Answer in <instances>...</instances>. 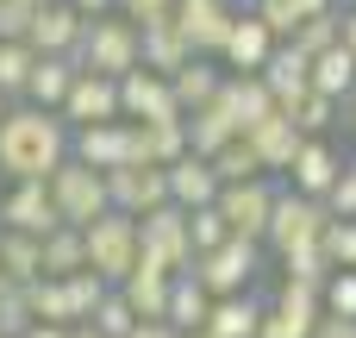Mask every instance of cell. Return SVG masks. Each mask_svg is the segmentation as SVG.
I'll use <instances>...</instances> for the list:
<instances>
[{
	"label": "cell",
	"instance_id": "obj_1",
	"mask_svg": "<svg viewBox=\"0 0 356 338\" xmlns=\"http://www.w3.org/2000/svg\"><path fill=\"white\" fill-rule=\"evenodd\" d=\"M69 157H75V125L50 107L13 100V113L0 119V176L6 182H50Z\"/></svg>",
	"mask_w": 356,
	"mask_h": 338
},
{
	"label": "cell",
	"instance_id": "obj_2",
	"mask_svg": "<svg viewBox=\"0 0 356 338\" xmlns=\"http://www.w3.org/2000/svg\"><path fill=\"white\" fill-rule=\"evenodd\" d=\"M81 69H100V75H131V69H144V31H138V19H125V13H100V19H88V38H81Z\"/></svg>",
	"mask_w": 356,
	"mask_h": 338
},
{
	"label": "cell",
	"instance_id": "obj_3",
	"mask_svg": "<svg viewBox=\"0 0 356 338\" xmlns=\"http://www.w3.org/2000/svg\"><path fill=\"white\" fill-rule=\"evenodd\" d=\"M81 232H88V270H94V276H106L113 289L144 263V232H138V220H131V213H119V207H113V213H100L94 226H81Z\"/></svg>",
	"mask_w": 356,
	"mask_h": 338
},
{
	"label": "cell",
	"instance_id": "obj_4",
	"mask_svg": "<svg viewBox=\"0 0 356 338\" xmlns=\"http://www.w3.org/2000/svg\"><path fill=\"white\" fill-rule=\"evenodd\" d=\"M325 226H332V207L282 182V194H275V220H269L263 245H269V257H288V251H300V245H319Z\"/></svg>",
	"mask_w": 356,
	"mask_h": 338
},
{
	"label": "cell",
	"instance_id": "obj_5",
	"mask_svg": "<svg viewBox=\"0 0 356 338\" xmlns=\"http://www.w3.org/2000/svg\"><path fill=\"white\" fill-rule=\"evenodd\" d=\"M263 257H269V245H257V238H225L219 251H207L200 263H194V276H200V289L219 301V295H250V282L263 276Z\"/></svg>",
	"mask_w": 356,
	"mask_h": 338
},
{
	"label": "cell",
	"instance_id": "obj_6",
	"mask_svg": "<svg viewBox=\"0 0 356 338\" xmlns=\"http://www.w3.org/2000/svg\"><path fill=\"white\" fill-rule=\"evenodd\" d=\"M50 194H56V207H63L69 226H94L100 213H113L106 169H94V163H81V157H69V163L50 176Z\"/></svg>",
	"mask_w": 356,
	"mask_h": 338
},
{
	"label": "cell",
	"instance_id": "obj_7",
	"mask_svg": "<svg viewBox=\"0 0 356 338\" xmlns=\"http://www.w3.org/2000/svg\"><path fill=\"white\" fill-rule=\"evenodd\" d=\"M138 232H144V257L156 263V270H169V276H188L194 263H200V251H194V232H188V207H156V213H144L138 220Z\"/></svg>",
	"mask_w": 356,
	"mask_h": 338
},
{
	"label": "cell",
	"instance_id": "obj_8",
	"mask_svg": "<svg viewBox=\"0 0 356 338\" xmlns=\"http://www.w3.org/2000/svg\"><path fill=\"white\" fill-rule=\"evenodd\" d=\"M275 194H282L275 176L225 182V188H219V213H225V226H232L238 238H257V245H263V232H269V220H275Z\"/></svg>",
	"mask_w": 356,
	"mask_h": 338
},
{
	"label": "cell",
	"instance_id": "obj_9",
	"mask_svg": "<svg viewBox=\"0 0 356 338\" xmlns=\"http://www.w3.org/2000/svg\"><path fill=\"white\" fill-rule=\"evenodd\" d=\"M0 226H6V232H31V238H50V232L69 226V220H63L50 182H6V188H0Z\"/></svg>",
	"mask_w": 356,
	"mask_h": 338
},
{
	"label": "cell",
	"instance_id": "obj_10",
	"mask_svg": "<svg viewBox=\"0 0 356 338\" xmlns=\"http://www.w3.org/2000/svg\"><path fill=\"white\" fill-rule=\"evenodd\" d=\"M106 188H113V207L144 220L156 207H169V169L156 163H125V169H106Z\"/></svg>",
	"mask_w": 356,
	"mask_h": 338
},
{
	"label": "cell",
	"instance_id": "obj_11",
	"mask_svg": "<svg viewBox=\"0 0 356 338\" xmlns=\"http://www.w3.org/2000/svg\"><path fill=\"white\" fill-rule=\"evenodd\" d=\"M138 31H144V69H156V75H175V69H188V63L200 56V50H194V38L181 31L175 6H169V13L138 19Z\"/></svg>",
	"mask_w": 356,
	"mask_h": 338
},
{
	"label": "cell",
	"instance_id": "obj_12",
	"mask_svg": "<svg viewBox=\"0 0 356 338\" xmlns=\"http://www.w3.org/2000/svg\"><path fill=\"white\" fill-rule=\"evenodd\" d=\"M63 119L81 132V125H106V119H125V107H119V82L113 75H100V69H81L75 75V88H69V100H63Z\"/></svg>",
	"mask_w": 356,
	"mask_h": 338
},
{
	"label": "cell",
	"instance_id": "obj_13",
	"mask_svg": "<svg viewBox=\"0 0 356 338\" xmlns=\"http://www.w3.org/2000/svg\"><path fill=\"white\" fill-rule=\"evenodd\" d=\"M119 107H125V119H188L181 100H175V82L156 75V69L119 75Z\"/></svg>",
	"mask_w": 356,
	"mask_h": 338
},
{
	"label": "cell",
	"instance_id": "obj_14",
	"mask_svg": "<svg viewBox=\"0 0 356 338\" xmlns=\"http://www.w3.org/2000/svg\"><path fill=\"white\" fill-rule=\"evenodd\" d=\"M238 13H244L238 0H175V19H181V31L194 38L200 56H219V50H225Z\"/></svg>",
	"mask_w": 356,
	"mask_h": 338
},
{
	"label": "cell",
	"instance_id": "obj_15",
	"mask_svg": "<svg viewBox=\"0 0 356 338\" xmlns=\"http://www.w3.org/2000/svg\"><path fill=\"white\" fill-rule=\"evenodd\" d=\"M275 50H282V38H275L257 13L244 6V13H238V25H232V38H225V50H219V63H225L232 75H257Z\"/></svg>",
	"mask_w": 356,
	"mask_h": 338
},
{
	"label": "cell",
	"instance_id": "obj_16",
	"mask_svg": "<svg viewBox=\"0 0 356 338\" xmlns=\"http://www.w3.org/2000/svg\"><path fill=\"white\" fill-rule=\"evenodd\" d=\"M344 163H350V157H338V144H332V138H307V144H300V157H294V169H288L282 182H288V188H300V194H313V201H325V194H332V182L344 176Z\"/></svg>",
	"mask_w": 356,
	"mask_h": 338
},
{
	"label": "cell",
	"instance_id": "obj_17",
	"mask_svg": "<svg viewBox=\"0 0 356 338\" xmlns=\"http://www.w3.org/2000/svg\"><path fill=\"white\" fill-rule=\"evenodd\" d=\"M81 38H88V13L69 6V0H44V13H38V25H31V44H38L44 56H75Z\"/></svg>",
	"mask_w": 356,
	"mask_h": 338
},
{
	"label": "cell",
	"instance_id": "obj_18",
	"mask_svg": "<svg viewBox=\"0 0 356 338\" xmlns=\"http://www.w3.org/2000/svg\"><path fill=\"white\" fill-rule=\"evenodd\" d=\"M257 75H263V82H269V94L282 100V113H288V107H300V100L313 94V56H307L300 44H282Z\"/></svg>",
	"mask_w": 356,
	"mask_h": 338
},
{
	"label": "cell",
	"instance_id": "obj_19",
	"mask_svg": "<svg viewBox=\"0 0 356 338\" xmlns=\"http://www.w3.org/2000/svg\"><path fill=\"white\" fill-rule=\"evenodd\" d=\"M75 157L94 163V169H125V163H138V151H131V119L81 125V132H75Z\"/></svg>",
	"mask_w": 356,
	"mask_h": 338
},
{
	"label": "cell",
	"instance_id": "obj_20",
	"mask_svg": "<svg viewBox=\"0 0 356 338\" xmlns=\"http://www.w3.org/2000/svg\"><path fill=\"white\" fill-rule=\"evenodd\" d=\"M131 151H138V163H156V169L181 163L194 151L188 144V119H131Z\"/></svg>",
	"mask_w": 356,
	"mask_h": 338
},
{
	"label": "cell",
	"instance_id": "obj_21",
	"mask_svg": "<svg viewBox=\"0 0 356 338\" xmlns=\"http://www.w3.org/2000/svg\"><path fill=\"white\" fill-rule=\"evenodd\" d=\"M219 107L238 119V132H257L269 113H282V100L269 94V82H263V75H225V88H219Z\"/></svg>",
	"mask_w": 356,
	"mask_h": 338
},
{
	"label": "cell",
	"instance_id": "obj_22",
	"mask_svg": "<svg viewBox=\"0 0 356 338\" xmlns=\"http://www.w3.org/2000/svg\"><path fill=\"white\" fill-rule=\"evenodd\" d=\"M244 138H250V151L263 157V169H269V176H288V169H294V157H300V144H307V132H300L288 113H269V119H263L257 132H244Z\"/></svg>",
	"mask_w": 356,
	"mask_h": 338
},
{
	"label": "cell",
	"instance_id": "obj_23",
	"mask_svg": "<svg viewBox=\"0 0 356 338\" xmlns=\"http://www.w3.org/2000/svg\"><path fill=\"white\" fill-rule=\"evenodd\" d=\"M219 169H213V157H181V163H169V201L175 207H188V213H200V207H213L219 201Z\"/></svg>",
	"mask_w": 356,
	"mask_h": 338
},
{
	"label": "cell",
	"instance_id": "obj_24",
	"mask_svg": "<svg viewBox=\"0 0 356 338\" xmlns=\"http://www.w3.org/2000/svg\"><path fill=\"white\" fill-rule=\"evenodd\" d=\"M225 63L219 56H194L188 69H175L169 82H175V100H181V113H200V107H213L219 100V88H225Z\"/></svg>",
	"mask_w": 356,
	"mask_h": 338
},
{
	"label": "cell",
	"instance_id": "obj_25",
	"mask_svg": "<svg viewBox=\"0 0 356 338\" xmlns=\"http://www.w3.org/2000/svg\"><path fill=\"white\" fill-rule=\"evenodd\" d=\"M119 289H125V301L138 307V320H169V289H175V276H169V270H156L150 257H144Z\"/></svg>",
	"mask_w": 356,
	"mask_h": 338
},
{
	"label": "cell",
	"instance_id": "obj_26",
	"mask_svg": "<svg viewBox=\"0 0 356 338\" xmlns=\"http://www.w3.org/2000/svg\"><path fill=\"white\" fill-rule=\"evenodd\" d=\"M263 307L269 301H257V295H219L213 314H207V332L213 338H257L263 332Z\"/></svg>",
	"mask_w": 356,
	"mask_h": 338
},
{
	"label": "cell",
	"instance_id": "obj_27",
	"mask_svg": "<svg viewBox=\"0 0 356 338\" xmlns=\"http://www.w3.org/2000/svg\"><path fill=\"white\" fill-rule=\"evenodd\" d=\"M75 75H81V56H38V75H31L25 100H31V107H50V113H63V100H69Z\"/></svg>",
	"mask_w": 356,
	"mask_h": 338
},
{
	"label": "cell",
	"instance_id": "obj_28",
	"mask_svg": "<svg viewBox=\"0 0 356 338\" xmlns=\"http://www.w3.org/2000/svg\"><path fill=\"white\" fill-rule=\"evenodd\" d=\"M0 276L19 282V289L44 282V238H31V232H6V226H0Z\"/></svg>",
	"mask_w": 356,
	"mask_h": 338
},
{
	"label": "cell",
	"instance_id": "obj_29",
	"mask_svg": "<svg viewBox=\"0 0 356 338\" xmlns=\"http://www.w3.org/2000/svg\"><path fill=\"white\" fill-rule=\"evenodd\" d=\"M244 132H238V119L213 100V107H200V113H188V144H194V157H219L225 144H238Z\"/></svg>",
	"mask_w": 356,
	"mask_h": 338
},
{
	"label": "cell",
	"instance_id": "obj_30",
	"mask_svg": "<svg viewBox=\"0 0 356 338\" xmlns=\"http://www.w3.org/2000/svg\"><path fill=\"white\" fill-rule=\"evenodd\" d=\"M313 94H325V100H338V107L356 100V56L344 44L325 50V56H313Z\"/></svg>",
	"mask_w": 356,
	"mask_h": 338
},
{
	"label": "cell",
	"instance_id": "obj_31",
	"mask_svg": "<svg viewBox=\"0 0 356 338\" xmlns=\"http://www.w3.org/2000/svg\"><path fill=\"white\" fill-rule=\"evenodd\" d=\"M38 44L31 38H0V94L6 100H25V88H31V75H38Z\"/></svg>",
	"mask_w": 356,
	"mask_h": 338
},
{
	"label": "cell",
	"instance_id": "obj_32",
	"mask_svg": "<svg viewBox=\"0 0 356 338\" xmlns=\"http://www.w3.org/2000/svg\"><path fill=\"white\" fill-rule=\"evenodd\" d=\"M207 314H213V295L200 289V276H194V270H188V276H175V289H169V326L200 332V326H207Z\"/></svg>",
	"mask_w": 356,
	"mask_h": 338
},
{
	"label": "cell",
	"instance_id": "obj_33",
	"mask_svg": "<svg viewBox=\"0 0 356 338\" xmlns=\"http://www.w3.org/2000/svg\"><path fill=\"white\" fill-rule=\"evenodd\" d=\"M88 270V232L81 226H56L44 238V276H75Z\"/></svg>",
	"mask_w": 356,
	"mask_h": 338
},
{
	"label": "cell",
	"instance_id": "obj_34",
	"mask_svg": "<svg viewBox=\"0 0 356 338\" xmlns=\"http://www.w3.org/2000/svg\"><path fill=\"white\" fill-rule=\"evenodd\" d=\"M31 326H38V307H31V289L6 282V289H0V338H25Z\"/></svg>",
	"mask_w": 356,
	"mask_h": 338
},
{
	"label": "cell",
	"instance_id": "obj_35",
	"mask_svg": "<svg viewBox=\"0 0 356 338\" xmlns=\"http://www.w3.org/2000/svg\"><path fill=\"white\" fill-rule=\"evenodd\" d=\"M294 44H300L307 56H325V50H338V44H344V6H338V13H319V19H307V25L294 31Z\"/></svg>",
	"mask_w": 356,
	"mask_h": 338
},
{
	"label": "cell",
	"instance_id": "obj_36",
	"mask_svg": "<svg viewBox=\"0 0 356 338\" xmlns=\"http://www.w3.org/2000/svg\"><path fill=\"white\" fill-rule=\"evenodd\" d=\"M244 6H250V13H257V19H263V25H269V31L282 38V44H294V31L307 25L300 0H244Z\"/></svg>",
	"mask_w": 356,
	"mask_h": 338
},
{
	"label": "cell",
	"instance_id": "obj_37",
	"mask_svg": "<svg viewBox=\"0 0 356 338\" xmlns=\"http://www.w3.org/2000/svg\"><path fill=\"white\" fill-rule=\"evenodd\" d=\"M213 169H219V182H250V176H269V169H263V157L250 151V138L225 144V151L213 157Z\"/></svg>",
	"mask_w": 356,
	"mask_h": 338
},
{
	"label": "cell",
	"instance_id": "obj_38",
	"mask_svg": "<svg viewBox=\"0 0 356 338\" xmlns=\"http://www.w3.org/2000/svg\"><path fill=\"white\" fill-rule=\"evenodd\" d=\"M94 332H106V338H131V332H138V307L125 301V289H113V295L100 301V314H94Z\"/></svg>",
	"mask_w": 356,
	"mask_h": 338
},
{
	"label": "cell",
	"instance_id": "obj_39",
	"mask_svg": "<svg viewBox=\"0 0 356 338\" xmlns=\"http://www.w3.org/2000/svg\"><path fill=\"white\" fill-rule=\"evenodd\" d=\"M338 113H344V107H338V100H325V94H307L300 107H288V119H294V125H300L307 138H325Z\"/></svg>",
	"mask_w": 356,
	"mask_h": 338
},
{
	"label": "cell",
	"instance_id": "obj_40",
	"mask_svg": "<svg viewBox=\"0 0 356 338\" xmlns=\"http://www.w3.org/2000/svg\"><path fill=\"white\" fill-rule=\"evenodd\" d=\"M188 232H194V251H200V257H207V251H219L225 238H238V232L225 226L219 201H213V207H200V213H188Z\"/></svg>",
	"mask_w": 356,
	"mask_h": 338
},
{
	"label": "cell",
	"instance_id": "obj_41",
	"mask_svg": "<svg viewBox=\"0 0 356 338\" xmlns=\"http://www.w3.org/2000/svg\"><path fill=\"white\" fill-rule=\"evenodd\" d=\"M319 245H325V257H332L338 270H356V220H332Z\"/></svg>",
	"mask_w": 356,
	"mask_h": 338
},
{
	"label": "cell",
	"instance_id": "obj_42",
	"mask_svg": "<svg viewBox=\"0 0 356 338\" xmlns=\"http://www.w3.org/2000/svg\"><path fill=\"white\" fill-rule=\"evenodd\" d=\"M44 0H0V38H31Z\"/></svg>",
	"mask_w": 356,
	"mask_h": 338
},
{
	"label": "cell",
	"instance_id": "obj_43",
	"mask_svg": "<svg viewBox=\"0 0 356 338\" xmlns=\"http://www.w3.org/2000/svg\"><path fill=\"white\" fill-rule=\"evenodd\" d=\"M325 314H344V320H356V270H338V276L325 282Z\"/></svg>",
	"mask_w": 356,
	"mask_h": 338
},
{
	"label": "cell",
	"instance_id": "obj_44",
	"mask_svg": "<svg viewBox=\"0 0 356 338\" xmlns=\"http://www.w3.org/2000/svg\"><path fill=\"white\" fill-rule=\"evenodd\" d=\"M325 207H332V220H356V157L344 163V176L332 182V194H325Z\"/></svg>",
	"mask_w": 356,
	"mask_h": 338
},
{
	"label": "cell",
	"instance_id": "obj_45",
	"mask_svg": "<svg viewBox=\"0 0 356 338\" xmlns=\"http://www.w3.org/2000/svg\"><path fill=\"white\" fill-rule=\"evenodd\" d=\"M313 338H356V320H344V314H319Z\"/></svg>",
	"mask_w": 356,
	"mask_h": 338
},
{
	"label": "cell",
	"instance_id": "obj_46",
	"mask_svg": "<svg viewBox=\"0 0 356 338\" xmlns=\"http://www.w3.org/2000/svg\"><path fill=\"white\" fill-rule=\"evenodd\" d=\"M175 0H119V13L125 19H150V13H169Z\"/></svg>",
	"mask_w": 356,
	"mask_h": 338
},
{
	"label": "cell",
	"instance_id": "obj_47",
	"mask_svg": "<svg viewBox=\"0 0 356 338\" xmlns=\"http://www.w3.org/2000/svg\"><path fill=\"white\" fill-rule=\"evenodd\" d=\"M131 338H181V326H169V320H138Z\"/></svg>",
	"mask_w": 356,
	"mask_h": 338
},
{
	"label": "cell",
	"instance_id": "obj_48",
	"mask_svg": "<svg viewBox=\"0 0 356 338\" xmlns=\"http://www.w3.org/2000/svg\"><path fill=\"white\" fill-rule=\"evenodd\" d=\"M69 6H81L88 19H100V13H119V0H69Z\"/></svg>",
	"mask_w": 356,
	"mask_h": 338
},
{
	"label": "cell",
	"instance_id": "obj_49",
	"mask_svg": "<svg viewBox=\"0 0 356 338\" xmlns=\"http://www.w3.org/2000/svg\"><path fill=\"white\" fill-rule=\"evenodd\" d=\"M69 332H75V326H50V320H38L25 338H69Z\"/></svg>",
	"mask_w": 356,
	"mask_h": 338
},
{
	"label": "cell",
	"instance_id": "obj_50",
	"mask_svg": "<svg viewBox=\"0 0 356 338\" xmlns=\"http://www.w3.org/2000/svg\"><path fill=\"white\" fill-rule=\"evenodd\" d=\"M344 50L356 56V6H344Z\"/></svg>",
	"mask_w": 356,
	"mask_h": 338
},
{
	"label": "cell",
	"instance_id": "obj_51",
	"mask_svg": "<svg viewBox=\"0 0 356 338\" xmlns=\"http://www.w3.org/2000/svg\"><path fill=\"white\" fill-rule=\"evenodd\" d=\"M300 13H307V19H319V13H338V0H300Z\"/></svg>",
	"mask_w": 356,
	"mask_h": 338
},
{
	"label": "cell",
	"instance_id": "obj_52",
	"mask_svg": "<svg viewBox=\"0 0 356 338\" xmlns=\"http://www.w3.org/2000/svg\"><path fill=\"white\" fill-rule=\"evenodd\" d=\"M69 338H106V332H94V326H75V332H69Z\"/></svg>",
	"mask_w": 356,
	"mask_h": 338
},
{
	"label": "cell",
	"instance_id": "obj_53",
	"mask_svg": "<svg viewBox=\"0 0 356 338\" xmlns=\"http://www.w3.org/2000/svg\"><path fill=\"white\" fill-rule=\"evenodd\" d=\"M6 113H13V100H6V94H0V119H6Z\"/></svg>",
	"mask_w": 356,
	"mask_h": 338
},
{
	"label": "cell",
	"instance_id": "obj_54",
	"mask_svg": "<svg viewBox=\"0 0 356 338\" xmlns=\"http://www.w3.org/2000/svg\"><path fill=\"white\" fill-rule=\"evenodd\" d=\"M181 338H213V332H207V326H200V332H181Z\"/></svg>",
	"mask_w": 356,
	"mask_h": 338
},
{
	"label": "cell",
	"instance_id": "obj_55",
	"mask_svg": "<svg viewBox=\"0 0 356 338\" xmlns=\"http://www.w3.org/2000/svg\"><path fill=\"white\" fill-rule=\"evenodd\" d=\"M350 125H356V100H350Z\"/></svg>",
	"mask_w": 356,
	"mask_h": 338
},
{
	"label": "cell",
	"instance_id": "obj_56",
	"mask_svg": "<svg viewBox=\"0 0 356 338\" xmlns=\"http://www.w3.org/2000/svg\"><path fill=\"white\" fill-rule=\"evenodd\" d=\"M338 6H356V0H338Z\"/></svg>",
	"mask_w": 356,
	"mask_h": 338
},
{
	"label": "cell",
	"instance_id": "obj_57",
	"mask_svg": "<svg viewBox=\"0 0 356 338\" xmlns=\"http://www.w3.org/2000/svg\"><path fill=\"white\" fill-rule=\"evenodd\" d=\"M0 289H6V276H0Z\"/></svg>",
	"mask_w": 356,
	"mask_h": 338
}]
</instances>
